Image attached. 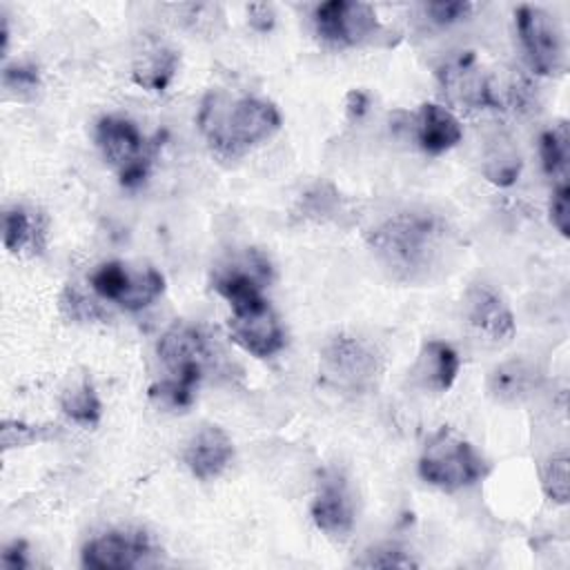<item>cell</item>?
<instances>
[{"mask_svg": "<svg viewBox=\"0 0 570 570\" xmlns=\"http://www.w3.org/2000/svg\"><path fill=\"white\" fill-rule=\"evenodd\" d=\"M198 125L214 151L240 156L281 129V114L274 102L263 98H229L212 91L200 102Z\"/></svg>", "mask_w": 570, "mask_h": 570, "instance_id": "1", "label": "cell"}, {"mask_svg": "<svg viewBox=\"0 0 570 570\" xmlns=\"http://www.w3.org/2000/svg\"><path fill=\"white\" fill-rule=\"evenodd\" d=\"M372 247L399 278H414L432 265L439 252V227L430 216L399 214L374 232Z\"/></svg>", "mask_w": 570, "mask_h": 570, "instance_id": "2", "label": "cell"}, {"mask_svg": "<svg viewBox=\"0 0 570 570\" xmlns=\"http://www.w3.org/2000/svg\"><path fill=\"white\" fill-rule=\"evenodd\" d=\"M485 472L483 456L452 428L436 430L419 459V476L445 492L468 488L481 481Z\"/></svg>", "mask_w": 570, "mask_h": 570, "instance_id": "3", "label": "cell"}, {"mask_svg": "<svg viewBox=\"0 0 570 570\" xmlns=\"http://www.w3.org/2000/svg\"><path fill=\"white\" fill-rule=\"evenodd\" d=\"M96 145L105 163L118 171L125 187H136L147 178L154 149L129 118H100L96 125Z\"/></svg>", "mask_w": 570, "mask_h": 570, "instance_id": "4", "label": "cell"}, {"mask_svg": "<svg viewBox=\"0 0 570 570\" xmlns=\"http://www.w3.org/2000/svg\"><path fill=\"white\" fill-rule=\"evenodd\" d=\"M514 20L530 69L539 76L561 73L566 67V38L559 22L532 4H521L514 11Z\"/></svg>", "mask_w": 570, "mask_h": 570, "instance_id": "5", "label": "cell"}, {"mask_svg": "<svg viewBox=\"0 0 570 570\" xmlns=\"http://www.w3.org/2000/svg\"><path fill=\"white\" fill-rule=\"evenodd\" d=\"M156 350L169 374L194 387L214 363V345L209 336L189 323L171 325L160 336Z\"/></svg>", "mask_w": 570, "mask_h": 570, "instance_id": "6", "label": "cell"}, {"mask_svg": "<svg viewBox=\"0 0 570 570\" xmlns=\"http://www.w3.org/2000/svg\"><path fill=\"white\" fill-rule=\"evenodd\" d=\"M316 33L338 47H356L370 42L381 24L376 11L367 2L356 0H330L314 9Z\"/></svg>", "mask_w": 570, "mask_h": 570, "instance_id": "7", "label": "cell"}, {"mask_svg": "<svg viewBox=\"0 0 570 570\" xmlns=\"http://www.w3.org/2000/svg\"><path fill=\"white\" fill-rule=\"evenodd\" d=\"M269 261L261 252L247 249L243 256H236L214 269L212 287L229 303L232 309H236L263 301V287L269 283Z\"/></svg>", "mask_w": 570, "mask_h": 570, "instance_id": "8", "label": "cell"}, {"mask_svg": "<svg viewBox=\"0 0 570 570\" xmlns=\"http://www.w3.org/2000/svg\"><path fill=\"white\" fill-rule=\"evenodd\" d=\"M227 327L234 343L256 358L274 356L285 345L283 325L265 298L232 309Z\"/></svg>", "mask_w": 570, "mask_h": 570, "instance_id": "9", "label": "cell"}, {"mask_svg": "<svg viewBox=\"0 0 570 570\" xmlns=\"http://www.w3.org/2000/svg\"><path fill=\"white\" fill-rule=\"evenodd\" d=\"M154 557L149 537L140 530H111L82 548V566L94 570H125L147 566Z\"/></svg>", "mask_w": 570, "mask_h": 570, "instance_id": "10", "label": "cell"}, {"mask_svg": "<svg viewBox=\"0 0 570 570\" xmlns=\"http://www.w3.org/2000/svg\"><path fill=\"white\" fill-rule=\"evenodd\" d=\"M323 372L338 385L361 387L379 372L376 354L354 336H334L321 356Z\"/></svg>", "mask_w": 570, "mask_h": 570, "instance_id": "11", "label": "cell"}, {"mask_svg": "<svg viewBox=\"0 0 570 570\" xmlns=\"http://www.w3.org/2000/svg\"><path fill=\"white\" fill-rule=\"evenodd\" d=\"M468 323L492 343H508L514 336V316L503 296L485 283H474L463 298Z\"/></svg>", "mask_w": 570, "mask_h": 570, "instance_id": "12", "label": "cell"}, {"mask_svg": "<svg viewBox=\"0 0 570 570\" xmlns=\"http://www.w3.org/2000/svg\"><path fill=\"white\" fill-rule=\"evenodd\" d=\"M309 512L316 528L332 539H345L352 532L354 508L347 492V483L338 472L323 476Z\"/></svg>", "mask_w": 570, "mask_h": 570, "instance_id": "13", "label": "cell"}, {"mask_svg": "<svg viewBox=\"0 0 570 570\" xmlns=\"http://www.w3.org/2000/svg\"><path fill=\"white\" fill-rule=\"evenodd\" d=\"M234 459V443L218 425H203L185 448V465L200 479H216Z\"/></svg>", "mask_w": 570, "mask_h": 570, "instance_id": "14", "label": "cell"}, {"mask_svg": "<svg viewBox=\"0 0 570 570\" xmlns=\"http://www.w3.org/2000/svg\"><path fill=\"white\" fill-rule=\"evenodd\" d=\"M441 85L450 91L461 105L483 109V107H499V98L494 96L492 85L474 65V56L465 53L452 62H448L441 71Z\"/></svg>", "mask_w": 570, "mask_h": 570, "instance_id": "15", "label": "cell"}, {"mask_svg": "<svg viewBox=\"0 0 570 570\" xmlns=\"http://www.w3.org/2000/svg\"><path fill=\"white\" fill-rule=\"evenodd\" d=\"M414 136L425 154L439 156L456 147L463 138L459 118L436 102H423L414 118Z\"/></svg>", "mask_w": 570, "mask_h": 570, "instance_id": "16", "label": "cell"}, {"mask_svg": "<svg viewBox=\"0 0 570 570\" xmlns=\"http://www.w3.org/2000/svg\"><path fill=\"white\" fill-rule=\"evenodd\" d=\"M459 367L461 358L452 345L443 341H428L419 352L414 376L432 392H448L459 376Z\"/></svg>", "mask_w": 570, "mask_h": 570, "instance_id": "17", "label": "cell"}, {"mask_svg": "<svg viewBox=\"0 0 570 570\" xmlns=\"http://www.w3.org/2000/svg\"><path fill=\"white\" fill-rule=\"evenodd\" d=\"M45 220L27 207H9L2 216V245L11 254H38L45 249Z\"/></svg>", "mask_w": 570, "mask_h": 570, "instance_id": "18", "label": "cell"}, {"mask_svg": "<svg viewBox=\"0 0 570 570\" xmlns=\"http://www.w3.org/2000/svg\"><path fill=\"white\" fill-rule=\"evenodd\" d=\"M178 69V53L165 45L145 47L134 62V82L147 91H163Z\"/></svg>", "mask_w": 570, "mask_h": 570, "instance_id": "19", "label": "cell"}, {"mask_svg": "<svg viewBox=\"0 0 570 570\" xmlns=\"http://www.w3.org/2000/svg\"><path fill=\"white\" fill-rule=\"evenodd\" d=\"M537 383V372L530 363L525 361H505L499 367L492 370L490 374V392L501 399V401H517L525 394H530V390Z\"/></svg>", "mask_w": 570, "mask_h": 570, "instance_id": "20", "label": "cell"}, {"mask_svg": "<svg viewBox=\"0 0 570 570\" xmlns=\"http://www.w3.org/2000/svg\"><path fill=\"white\" fill-rule=\"evenodd\" d=\"M539 154L546 176L557 185H568V167H570V136L566 122L548 129L539 138Z\"/></svg>", "mask_w": 570, "mask_h": 570, "instance_id": "21", "label": "cell"}, {"mask_svg": "<svg viewBox=\"0 0 570 570\" xmlns=\"http://www.w3.org/2000/svg\"><path fill=\"white\" fill-rule=\"evenodd\" d=\"M519 171H521V158L512 140L503 136L492 140V145L485 151V167H483L485 178L499 187H508L519 178Z\"/></svg>", "mask_w": 570, "mask_h": 570, "instance_id": "22", "label": "cell"}, {"mask_svg": "<svg viewBox=\"0 0 570 570\" xmlns=\"http://www.w3.org/2000/svg\"><path fill=\"white\" fill-rule=\"evenodd\" d=\"M60 407L73 423L85 425V428L98 425V421L102 416V403L96 394V387L89 381H82L80 385L65 390V394L60 399Z\"/></svg>", "mask_w": 570, "mask_h": 570, "instance_id": "23", "label": "cell"}, {"mask_svg": "<svg viewBox=\"0 0 570 570\" xmlns=\"http://www.w3.org/2000/svg\"><path fill=\"white\" fill-rule=\"evenodd\" d=\"M131 278L134 274L118 261H109V263H102L94 269L89 283L94 287V292L105 298V301H114V303H120L122 296L127 294L129 285H131Z\"/></svg>", "mask_w": 570, "mask_h": 570, "instance_id": "24", "label": "cell"}, {"mask_svg": "<svg viewBox=\"0 0 570 570\" xmlns=\"http://www.w3.org/2000/svg\"><path fill=\"white\" fill-rule=\"evenodd\" d=\"M163 292H165V276L158 269L147 267L145 272L134 274L131 285L118 305L129 312H138L151 305Z\"/></svg>", "mask_w": 570, "mask_h": 570, "instance_id": "25", "label": "cell"}, {"mask_svg": "<svg viewBox=\"0 0 570 570\" xmlns=\"http://www.w3.org/2000/svg\"><path fill=\"white\" fill-rule=\"evenodd\" d=\"M56 434H58V425H33L24 421L4 419L0 428V445L7 452L13 448H27V445L56 439Z\"/></svg>", "mask_w": 570, "mask_h": 570, "instance_id": "26", "label": "cell"}, {"mask_svg": "<svg viewBox=\"0 0 570 570\" xmlns=\"http://www.w3.org/2000/svg\"><path fill=\"white\" fill-rule=\"evenodd\" d=\"M541 485L543 492L550 501L554 503H566L568 494H570V481H568V454L559 452L552 454L541 472Z\"/></svg>", "mask_w": 570, "mask_h": 570, "instance_id": "27", "label": "cell"}, {"mask_svg": "<svg viewBox=\"0 0 570 570\" xmlns=\"http://www.w3.org/2000/svg\"><path fill=\"white\" fill-rule=\"evenodd\" d=\"M194 385L185 383V381H178L174 376L156 383L149 387V396L154 401H158L160 405L165 407H171V410H185L194 403Z\"/></svg>", "mask_w": 570, "mask_h": 570, "instance_id": "28", "label": "cell"}, {"mask_svg": "<svg viewBox=\"0 0 570 570\" xmlns=\"http://www.w3.org/2000/svg\"><path fill=\"white\" fill-rule=\"evenodd\" d=\"M60 307L67 314V318L78 321V323H89V321H98L105 314L100 312V307L89 301L87 296H82L80 292H76L73 287H67L60 296Z\"/></svg>", "mask_w": 570, "mask_h": 570, "instance_id": "29", "label": "cell"}, {"mask_svg": "<svg viewBox=\"0 0 570 570\" xmlns=\"http://www.w3.org/2000/svg\"><path fill=\"white\" fill-rule=\"evenodd\" d=\"M2 85L7 89L16 91L18 96L36 94V89L40 87V76H38V69L31 65H13V67L4 69Z\"/></svg>", "mask_w": 570, "mask_h": 570, "instance_id": "30", "label": "cell"}, {"mask_svg": "<svg viewBox=\"0 0 570 570\" xmlns=\"http://www.w3.org/2000/svg\"><path fill=\"white\" fill-rule=\"evenodd\" d=\"M550 220L557 227V232L568 238L570 236V187L568 185H557L552 187V198H550Z\"/></svg>", "mask_w": 570, "mask_h": 570, "instance_id": "31", "label": "cell"}, {"mask_svg": "<svg viewBox=\"0 0 570 570\" xmlns=\"http://www.w3.org/2000/svg\"><path fill=\"white\" fill-rule=\"evenodd\" d=\"M472 11V4L465 0H441L425 4V13L436 24H452L463 20Z\"/></svg>", "mask_w": 570, "mask_h": 570, "instance_id": "32", "label": "cell"}, {"mask_svg": "<svg viewBox=\"0 0 570 570\" xmlns=\"http://www.w3.org/2000/svg\"><path fill=\"white\" fill-rule=\"evenodd\" d=\"M358 566H365V568H414L416 561L410 559V554L399 548H379V550L367 552V559L358 561Z\"/></svg>", "mask_w": 570, "mask_h": 570, "instance_id": "33", "label": "cell"}, {"mask_svg": "<svg viewBox=\"0 0 570 570\" xmlns=\"http://www.w3.org/2000/svg\"><path fill=\"white\" fill-rule=\"evenodd\" d=\"M0 566L7 568V570L27 568V566H29V559H27V543H24V541H13L11 546H7V548L2 550Z\"/></svg>", "mask_w": 570, "mask_h": 570, "instance_id": "34", "label": "cell"}, {"mask_svg": "<svg viewBox=\"0 0 570 570\" xmlns=\"http://www.w3.org/2000/svg\"><path fill=\"white\" fill-rule=\"evenodd\" d=\"M247 16H249V22H252V27L254 29H258V31H267V29H272V24H274V9L269 7V4H265V2H256V4H249L247 7Z\"/></svg>", "mask_w": 570, "mask_h": 570, "instance_id": "35", "label": "cell"}, {"mask_svg": "<svg viewBox=\"0 0 570 570\" xmlns=\"http://www.w3.org/2000/svg\"><path fill=\"white\" fill-rule=\"evenodd\" d=\"M367 107V96L363 91H350L347 94V111L352 116H361Z\"/></svg>", "mask_w": 570, "mask_h": 570, "instance_id": "36", "label": "cell"}]
</instances>
